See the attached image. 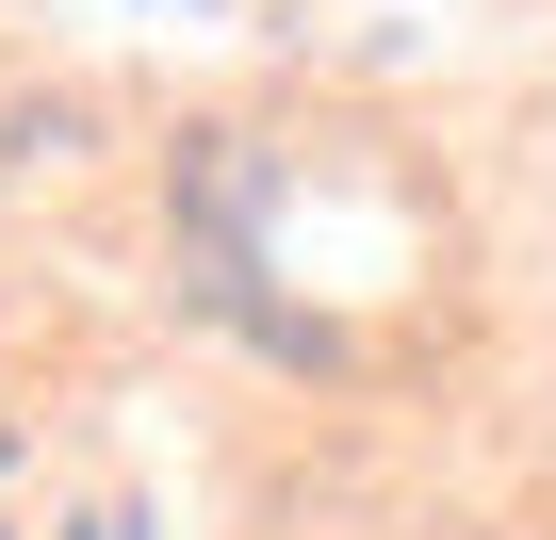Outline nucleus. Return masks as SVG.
Wrapping results in <instances>:
<instances>
[]
</instances>
